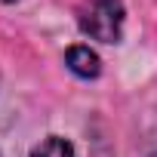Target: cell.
I'll return each mask as SVG.
<instances>
[{
    "mask_svg": "<svg viewBox=\"0 0 157 157\" xmlns=\"http://www.w3.org/2000/svg\"><path fill=\"white\" fill-rule=\"evenodd\" d=\"M123 22H126V13L120 0H86L77 13L80 31L99 43H120Z\"/></svg>",
    "mask_w": 157,
    "mask_h": 157,
    "instance_id": "1",
    "label": "cell"
},
{
    "mask_svg": "<svg viewBox=\"0 0 157 157\" xmlns=\"http://www.w3.org/2000/svg\"><path fill=\"white\" fill-rule=\"evenodd\" d=\"M65 65L71 74L83 77V80H96L102 74V59L96 56V49H90L86 43H74L68 52H65Z\"/></svg>",
    "mask_w": 157,
    "mask_h": 157,
    "instance_id": "2",
    "label": "cell"
},
{
    "mask_svg": "<svg viewBox=\"0 0 157 157\" xmlns=\"http://www.w3.org/2000/svg\"><path fill=\"white\" fill-rule=\"evenodd\" d=\"M31 157H77L74 145L62 136H46L40 145L31 148Z\"/></svg>",
    "mask_w": 157,
    "mask_h": 157,
    "instance_id": "3",
    "label": "cell"
},
{
    "mask_svg": "<svg viewBox=\"0 0 157 157\" xmlns=\"http://www.w3.org/2000/svg\"><path fill=\"white\" fill-rule=\"evenodd\" d=\"M3 3H16V0H3Z\"/></svg>",
    "mask_w": 157,
    "mask_h": 157,
    "instance_id": "4",
    "label": "cell"
},
{
    "mask_svg": "<svg viewBox=\"0 0 157 157\" xmlns=\"http://www.w3.org/2000/svg\"><path fill=\"white\" fill-rule=\"evenodd\" d=\"M148 157H157V154H148Z\"/></svg>",
    "mask_w": 157,
    "mask_h": 157,
    "instance_id": "5",
    "label": "cell"
}]
</instances>
